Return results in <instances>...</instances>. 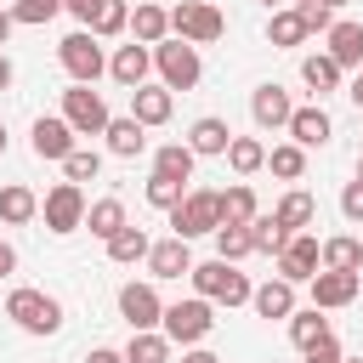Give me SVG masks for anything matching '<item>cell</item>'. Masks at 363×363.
Masks as SVG:
<instances>
[{"label": "cell", "instance_id": "1", "mask_svg": "<svg viewBox=\"0 0 363 363\" xmlns=\"http://www.w3.org/2000/svg\"><path fill=\"white\" fill-rule=\"evenodd\" d=\"M187 278H193V289H199L210 306H244L250 289H255V284L238 272V261H221V255H216V261H193Z\"/></svg>", "mask_w": 363, "mask_h": 363}, {"label": "cell", "instance_id": "2", "mask_svg": "<svg viewBox=\"0 0 363 363\" xmlns=\"http://www.w3.org/2000/svg\"><path fill=\"white\" fill-rule=\"evenodd\" d=\"M6 318H11L17 329H28V335H57V329H62L57 295H45V289H34V284H17V289L6 295Z\"/></svg>", "mask_w": 363, "mask_h": 363}, {"label": "cell", "instance_id": "3", "mask_svg": "<svg viewBox=\"0 0 363 363\" xmlns=\"http://www.w3.org/2000/svg\"><path fill=\"white\" fill-rule=\"evenodd\" d=\"M153 68H159V85H164V91H193V85L204 79L199 45H187V40H176V34H164V40L153 45Z\"/></svg>", "mask_w": 363, "mask_h": 363}, {"label": "cell", "instance_id": "4", "mask_svg": "<svg viewBox=\"0 0 363 363\" xmlns=\"http://www.w3.org/2000/svg\"><path fill=\"white\" fill-rule=\"evenodd\" d=\"M164 216H170V233L193 244V238H204V233L221 227V193H216V187H193V193H182V204L164 210Z\"/></svg>", "mask_w": 363, "mask_h": 363}, {"label": "cell", "instance_id": "5", "mask_svg": "<svg viewBox=\"0 0 363 363\" xmlns=\"http://www.w3.org/2000/svg\"><path fill=\"white\" fill-rule=\"evenodd\" d=\"M159 329H164V340H170V346H199V340L216 329V306H210L204 295H193V301H176V306H164Z\"/></svg>", "mask_w": 363, "mask_h": 363}, {"label": "cell", "instance_id": "6", "mask_svg": "<svg viewBox=\"0 0 363 363\" xmlns=\"http://www.w3.org/2000/svg\"><path fill=\"white\" fill-rule=\"evenodd\" d=\"M57 62L68 68V79L74 85H96L102 74H108V57H102V40L91 34V28H74L62 45H57Z\"/></svg>", "mask_w": 363, "mask_h": 363}, {"label": "cell", "instance_id": "7", "mask_svg": "<svg viewBox=\"0 0 363 363\" xmlns=\"http://www.w3.org/2000/svg\"><path fill=\"white\" fill-rule=\"evenodd\" d=\"M170 34L187 40V45H210V40L227 34V17L210 0H182V6H170Z\"/></svg>", "mask_w": 363, "mask_h": 363}, {"label": "cell", "instance_id": "8", "mask_svg": "<svg viewBox=\"0 0 363 363\" xmlns=\"http://www.w3.org/2000/svg\"><path fill=\"white\" fill-rule=\"evenodd\" d=\"M62 119L74 125V136H102L113 113H108L102 91H91V85H68V91H62Z\"/></svg>", "mask_w": 363, "mask_h": 363}, {"label": "cell", "instance_id": "9", "mask_svg": "<svg viewBox=\"0 0 363 363\" xmlns=\"http://www.w3.org/2000/svg\"><path fill=\"white\" fill-rule=\"evenodd\" d=\"M40 216L51 233H79L85 227V187L79 182H57L45 199H40Z\"/></svg>", "mask_w": 363, "mask_h": 363}, {"label": "cell", "instance_id": "10", "mask_svg": "<svg viewBox=\"0 0 363 363\" xmlns=\"http://www.w3.org/2000/svg\"><path fill=\"white\" fill-rule=\"evenodd\" d=\"M272 261H278V278H284V284H306V278L323 267V261H318V238H312L306 227H301V233H289V244H284Z\"/></svg>", "mask_w": 363, "mask_h": 363}, {"label": "cell", "instance_id": "11", "mask_svg": "<svg viewBox=\"0 0 363 363\" xmlns=\"http://www.w3.org/2000/svg\"><path fill=\"white\" fill-rule=\"evenodd\" d=\"M306 289H312V306L335 312V306H352V301H357L363 272H329V267H318V272L306 278Z\"/></svg>", "mask_w": 363, "mask_h": 363}, {"label": "cell", "instance_id": "12", "mask_svg": "<svg viewBox=\"0 0 363 363\" xmlns=\"http://www.w3.org/2000/svg\"><path fill=\"white\" fill-rule=\"evenodd\" d=\"M119 318H125L130 329H159V318H164V301H159V289L130 278V284L119 289Z\"/></svg>", "mask_w": 363, "mask_h": 363}, {"label": "cell", "instance_id": "13", "mask_svg": "<svg viewBox=\"0 0 363 363\" xmlns=\"http://www.w3.org/2000/svg\"><path fill=\"white\" fill-rule=\"evenodd\" d=\"M28 136H34V159H57V164H62V159L74 153V125H68L62 113H40Z\"/></svg>", "mask_w": 363, "mask_h": 363}, {"label": "cell", "instance_id": "14", "mask_svg": "<svg viewBox=\"0 0 363 363\" xmlns=\"http://www.w3.org/2000/svg\"><path fill=\"white\" fill-rule=\"evenodd\" d=\"M250 113H255L261 130H284L289 113H295V102H289V91H284L278 79H267V85H255V96H250Z\"/></svg>", "mask_w": 363, "mask_h": 363}, {"label": "cell", "instance_id": "15", "mask_svg": "<svg viewBox=\"0 0 363 363\" xmlns=\"http://www.w3.org/2000/svg\"><path fill=\"white\" fill-rule=\"evenodd\" d=\"M147 272L153 278H187L193 272V250H187V238H159V244H147Z\"/></svg>", "mask_w": 363, "mask_h": 363}, {"label": "cell", "instance_id": "16", "mask_svg": "<svg viewBox=\"0 0 363 363\" xmlns=\"http://www.w3.org/2000/svg\"><path fill=\"white\" fill-rule=\"evenodd\" d=\"M147 68H153V45H142V40H130V45H119L113 57H108V74L125 85V91H136L142 79H147Z\"/></svg>", "mask_w": 363, "mask_h": 363}, {"label": "cell", "instance_id": "17", "mask_svg": "<svg viewBox=\"0 0 363 363\" xmlns=\"http://www.w3.org/2000/svg\"><path fill=\"white\" fill-rule=\"evenodd\" d=\"M170 108H176V91H164V85H147V79H142V85L130 91V119H142L147 130H153V125H164V119H170Z\"/></svg>", "mask_w": 363, "mask_h": 363}, {"label": "cell", "instance_id": "18", "mask_svg": "<svg viewBox=\"0 0 363 363\" xmlns=\"http://www.w3.org/2000/svg\"><path fill=\"white\" fill-rule=\"evenodd\" d=\"M284 130H289V142H301V147H323V142L335 136V125H329V113H323L318 102H306V108H295Z\"/></svg>", "mask_w": 363, "mask_h": 363}, {"label": "cell", "instance_id": "19", "mask_svg": "<svg viewBox=\"0 0 363 363\" xmlns=\"http://www.w3.org/2000/svg\"><path fill=\"white\" fill-rule=\"evenodd\" d=\"M323 34H329L323 51H329L340 68H363V23H346V17H340V23H329Z\"/></svg>", "mask_w": 363, "mask_h": 363}, {"label": "cell", "instance_id": "20", "mask_svg": "<svg viewBox=\"0 0 363 363\" xmlns=\"http://www.w3.org/2000/svg\"><path fill=\"white\" fill-rule=\"evenodd\" d=\"M227 142H233V130H227V119H216V113L193 119V130H187V147H193L199 159H221Z\"/></svg>", "mask_w": 363, "mask_h": 363}, {"label": "cell", "instance_id": "21", "mask_svg": "<svg viewBox=\"0 0 363 363\" xmlns=\"http://www.w3.org/2000/svg\"><path fill=\"white\" fill-rule=\"evenodd\" d=\"M250 306H255V318H289V312H295V284L267 278V284L250 289Z\"/></svg>", "mask_w": 363, "mask_h": 363}, {"label": "cell", "instance_id": "22", "mask_svg": "<svg viewBox=\"0 0 363 363\" xmlns=\"http://www.w3.org/2000/svg\"><path fill=\"white\" fill-rule=\"evenodd\" d=\"M102 136H108V153H113V159H136V153L147 147V125L130 119V113H125V119H108Z\"/></svg>", "mask_w": 363, "mask_h": 363}, {"label": "cell", "instance_id": "23", "mask_svg": "<svg viewBox=\"0 0 363 363\" xmlns=\"http://www.w3.org/2000/svg\"><path fill=\"white\" fill-rule=\"evenodd\" d=\"M318 261H323L329 272H363V244H357L352 233H335V238L318 244Z\"/></svg>", "mask_w": 363, "mask_h": 363}, {"label": "cell", "instance_id": "24", "mask_svg": "<svg viewBox=\"0 0 363 363\" xmlns=\"http://www.w3.org/2000/svg\"><path fill=\"white\" fill-rule=\"evenodd\" d=\"M193 164H199V153H193L187 142H164V147H153V176L193 182Z\"/></svg>", "mask_w": 363, "mask_h": 363}, {"label": "cell", "instance_id": "25", "mask_svg": "<svg viewBox=\"0 0 363 363\" xmlns=\"http://www.w3.org/2000/svg\"><path fill=\"white\" fill-rule=\"evenodd\" d=\"M40 216V199H34V187H23V182H6L0 187V221L6 227H23V221H34Z\"/></svg>", "mask_w": 363, "mask_h": 363}, {"label": "cell", "instance_id": "26", "mask_svg": "<svg viewBox=\"0 0 363 363\" xmlns=\"http://www.w3.org/2000/svg\"><path fill=\"white\" fill-rule=\"evenodd\" d=\"M130 34H136L142 45H159V40L170 34V11L153 6V0H136V11H130Z\"/></svg>", "mask_w": 363, "mask_h": 363}, {"label": "cell", "instance_id": "27", "mask_svg": "<svg viewBox=\"0 0 363 363\" xmlns=\"http://www.w3.org/2000/svg\"><path fill=\"white\" fill-rule=\"evenodd\" d=\"M147 244H153V238H147L142 227L125 221V227L108 238V261H113V267H136V261H147Z\"/></svg>", "mask_w": 363, "mask_h": 363}, {"label": "cell", "instance_id": "28", "mask_svg": "<svg viewBox=\"0 0 363 363\" xmlns=\"http://www.w3.org/2000/svg\"><path fill=\"white\" fill-rule=\"evenodd\" d=\"M335 329H329V318H323V306H301V312H289V340L306 352V346H318V340H329Z\"/></svg>", "mask_w": 363, "mask_h": 363}, {"label": "cell", "instance_id": "29", "mask_svg": "<svg viewBox=\"0 0 363 363\" xmlns=\"http://www.w3.org/2000/svg\"><path fill=\"white\" fill-rule=\"evenodd\" d=\"M340 74H346V68H340L329 51H312V57H301V79H306L318 96H323V91H340Z\"/></svg>", "mask_w": 363, "mask_h": 363}, {"label": "cell", "instance_id": "30", "mask_svg": "<svg viewBox=\"0 0 363 363\" xmlns=\"http://www.w3.org/2000/svg\"><path fill=\"white\" fill-rule=\"evenodd\" d=\"M125 363H170V340H164V329H130Z\"/></svg>", "mask_w": 363, "mask_h": 363}, {"label": "cell", "instance_id": "31", "mask_svg": "<svg viewBox=\"0 0 363 363\" xmlns=\"http://www.w3.org/2000/svg\"><path fill=\"white\" fill-rule=\"evenodd\" d=\"M306 34H312V28L301 23V11H295V6H289V11H272V17H267V40H272L278 51H289V45H301Z\"/></svg>", "mask_w": 363, "mask_h": 363}, {"label": "cell", "instance_id": "32", "mask_svg": "<svg viewBox=\"0 0 363 363\" xmlns=\"http://www.w3.org/2000/svg\"><path fill=\"white\" fill-rule=\"evenodd\" d=\"M267 170L284 176V182H301V176H306V147H301V142H278V147H267Z\"/></svg>", "mask_w": 363, "mask_h": 363}, {"label": "cell", "instance_id": "33", "mask_svg": "<svg viewBox=\"0 0 363 363\" xmlns=\"http://www.w3.org/2000/svg\"><path fill=\"white\" fill-rule=\"evenodd\" d=\"M261 216V204H255V193H250V182H233L227 193H221V221H233V227H244V221H255Z\"/></svg>", "mask_w": 363, "mask_h": 363}, {"label": "cell", "instance_id": "34", "mask_svg": "<svg viewBox=\"0 0 363 363\" xmlns=\"http://www.w3.org/2000/svg\"><path fill=\"white\" fill-rule=\"evenodd\" d=\"M272 216H278L289 233H301V227H312L318 204H312V193H306V187H295V193H284V199H278V210H272Z\"/></svg>", "mask_w": 363, "mask_h": 363}, {"label": "cell", "instance_id": "35", "mask_svg": "<svg viewBox=\"0 0 363 363\" xmlns=\"http://www.w3.org/2000/svg\"><path fill=\"white\" fill-rule=\"evenodd\" d=\"M85 227L108 244V238L125 227V204H119V199H96V204H85Z\"/></svg>", "mask_w": 363, "mask_h": 363}, {"label": "cell", "instance_id": "36", "mask_svg": "<svg viewBox=\"0 0 363 363\" xmlns=\"http://www.w3.org/2000/svg\"><path fill=\"white\" fill-rule=\"evenodd\" d=\"M221 159H227V164H233V170H238V176H255V170H261V164H267V147H261V142H255V136H233V142H227V153H221Z\"/></svg>", "mask_w": 363, "mask_h": 363}, {"label": "cell", "instance_id": "37", "mask_svg": "<svg viewBox=\"0 0 363 363\" xmlns=\"http://www.w3.org/2000/svg\"><path fill=\"white\" fill-rule=\"evenodd\" d=\"M210 238H216V255H221V261H244V255H255V244H250V221H244V227L221 221Z\"/></svg>", "mask_w": 363, "mask_h": 363}, {"label": "cell", "instance_id": "38", "mask_svg": "<svg viewBox=\"0 0 363 363\" xmlns=\"http://www.w3.org/2000/svg\"><path fill=\"white\" fill-rule=\"evenodd\" d=\"M250 244H255L261 255H278V250L289 244V227H284L278 216H255V221H250Z\"/></svg>", "mask_w": 363, "mask_h": 363}, {"label": "cell", "instance_id": "39", "mask_svg": "<svg viewBox=\"0 0 363 363\" xmlns=\"http://www.w3.org/2000/svg\"><path fill=\"white\" fill-rule=\"evenodd\" d=\"M125 28H130V6H125V0H102L96 17H91V34H96V40H113V34H125Z\"/></svg>", "mask_w": 363, "mask_h": 363}, {"label": "cell", "instance_id": "40", "mask_svg": "<svg viewBox=\"0 0 363 363\" xmlns=\"http://www.w3.org/2000/svg\"><path fill=\"white\" fill-rule=\"evenodd\" d=\"M57 11H62V0H11V23H23V28L51 23Z\"/></svg>", "mask_w": 363, "mask_h": 363}, {"label": "cell", "instance_id": "41", "mask_svg": "<svg viewBox=\"0 0 363 363\" xmlns=\"http://www.w3.org/2000/svg\"><path fill=\"white\" fill-rule=\"evenodd\" d=\"M62 170H68V182H96V170H102V153H96V147H74V153L62 159Z\"/></svg>", "mask_w": 363, "mask_h": 363}, {"label": "cell", "instance_id": "42", "mask_svg": "<svg viewBox=\"0 0 363 363\" xmlns=\"http://www.w3.org/2000/svg\"><path fill=\"white\" fill-rule=\"evenodd\" d=\"M187 193V182H170V176H147V204L153 210H176Z\"/></svg>", "mask_w": 363, "mask_h": 363}, {"label": "cell", "instance_id": "43", "mask_svg": "<svg viewBox=\"0 0 363 363\" xmlns=\"http://www.w3.org/2000/svg\"><path fill=\"white\" fill-rule=\"evenodd\" d=\"M295 11H301V23H306L312 34H323V28L335 23V6H323V0H295Z\"/></svg>", "mask_w": 363, "mask_h": 363}, {"label": "cell", "instance_id": "44", "mask_svg": "<svg viewBox=\"0 0 363 363\" xmlns=\"http://www.w3.org/2000/svg\"><path fill=\"white\" fill-rule=\"evenodd\" d=\"M340 216H346V221H363V182H346V193H340Z\"/></svg>", "mask_w": 363, "mask_h": 363}, {"label": "cell", "instance_id": "45", "mask_svg": "<svg viewBox=\"0 0 363 363\" xmlns=\"http://www.w3.org/2000/svg\"><path fill=\"white\" fill-rule=\"evenodd\" d=\"M340 357H346V352L335 346V335H329V340H318V346H306V363H340Z\"/></svg>", "mask_w": 363, "mask_h": 363}, {"label": "cell", "instance_id": "46", "mask_svg": "<svg viewBox=\"0 0 363 363\" xmlns=\"http://www.w3.org/2000/svg\"><path fill=\"white\" fill-rule=\"evenodd\" d=\"M96 6H102V0H62V11H68L74 23H85V28H91V17H96Z\"/></svg>", "mask_w": 363, "mask_h": 363}, {"label": "cell", "instance_id": "47", "mask_svg": "<svg viewBox=\"0 0 363 363\" xmlns=\"http://www.w3.org/2000/svg\"><path fill=\"white\" fill-rule=\"evenodd\" d=\"M182 363H221V357H216L210 346H187V352H182Z\"/></svg>", "mask_w": 363, "mask_h": 363}, {"label": "cell", "instance_id": "48", "mask_svg": "<svg viewBox=\"0 0 363 363\" xmlns=\"http://www.w3.org/2000/svg\"><path fill=\"white\" fill-rule=\"evenodd\" d=\"M11 272H17V250L0 238V278H11Z\"/></svg>", "mask_w": 363, "mask_h": 363}, {"label": "cell", "instance_id": "49", "mask_svg": "<svg viewBox=\"0 0 363 363\" xmlns=\"http://www.w3.org/2000/svg\"><path fill=\"white\" fill-rule=\"evenodd\" d=\"M85 363H125V352H113V346H96Z\"/></svg>", "mask_w": 363, "mask_h": 363}, {"label": "cell", "instance_id": "50", "mask_svg": "<svg viewBox=\"0 0 363 363\" xmlns=\"http://www.w3.org/2000/svg\"><path fill=\"white\" fill-rule=\"evenodd\" d=\"M11 28H17V23H11V6H0V45L11 40Z\"/></svg>", "mask_w": 363, "mask_h": 363}, {"label": "cell", "instance_id": "51", "mask_svg": "<svg viewBox=\"0 0 363 363\" xmlns=\"http://www.w3.org/2000/svg\"><path fill=\"white\" fill-rule=\"evenodd\" d=\"M0 91H11V57L0 51Z\"/></svg>", "mask_w": 363, "mask_h": 363}, {"label": "cell", "instance_id": "52", "mask_svg": "<svg viewBox=\"0 0 363 363\" xmlns=\"http://www.w3.org/2000/svg\"><path fill=\"white\" fill-rule=\"evenodd\" d=\"M346 96H352V102H357V108H363V68H357V79H352V85H346Z\"/></svg>", "mask_w": 363, "mask_h": 363}, {"label": "cell", "instance_id": "53", "mask_svg": "<svg viewBox=\"0 0 363 363\" xmlns=\"http://www.w3.org/2000/svg\"><path fill=\"white\" fill-rule=\"evenodd\" d=\"M0 153H6V125H0Z\"/></svg>", "mask_w": 363, "mask_h": 363}, {"label": "cell", "instance_id": "54", "mask_svg": "<svg viewBox=\"0 0 363 363\" xmlns=\"http://www.w3.org/2000/svg\"><path fill=\"white\" fill-rule=\"evenodd\" d=\"M357 182H363V159H357Z\"/></svg>", "mask_w": 363, "mask_h": 363}, {"label": "cell", "instance_id": "55", "mask_svg": "<svg viewBox=\"0 0 363 363\" xmlns=\"http://www.w3.org/2000/svg\"><path fill=\"white\" fill-rule=\"evenodd\" d=\"M323 6H346V0H323Z\"/></svg>", "mask_w": 363, "mask_h": 363}, {"label": "cell", "instance_id": "56", "mask_svg": "<svg viewBox=\"0 0 363 363\" xmlns=\"http://www.w3.org/2000/svg\"><path fill=\"white\" fill-rule=\"evenodd\" d=\"M267 6H272V0H267Z\"/></svg>", "mask_w": 363, "mask_h": 363}]
</instances>
